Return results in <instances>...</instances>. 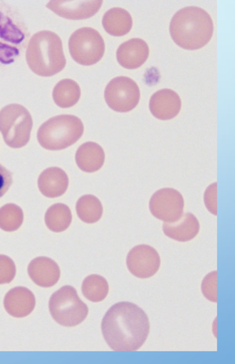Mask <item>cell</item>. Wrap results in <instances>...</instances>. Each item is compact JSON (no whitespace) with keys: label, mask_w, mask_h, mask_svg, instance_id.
<instances>
[{"label":"cell","mask_w":235,"mask_h":364,"mask_svg":"<svg viewBox=\"0 0 235 364\" xmlns=\"http://www.w3.org/2000/svg\"><path fill=\"white\" fill-rule=\"evenodd\" d=\"M150 323L145 311L134 303H116L102 321L107 344L115 352H136L150 335Z\"/></svg>","instance_id":"cell-1"},{"label":"cell","mask_w":235,"mask_h":364,"mask_svg":"<svg viewBox=\"0 0 235 364\" xmlns=\"http://www.w3.org/2000/svg\"><path fill=\"white\" fill-rule=\"evenodd\" d=\"M214 25L210 15L202 8L188 6L173 16L169 33L174 42L182 49H202L211 41Z\"/></svg>","instance_id":"cell-2"},{"label":"cell","mask_w":235,"mask_h":364,"mask_svg":"<svg viewBox=\"0 0 235 364\" xmlns=\"http://www.w3.org/2000/svg\"><path fill=\"white\" fill-rule=\"evenodd\" d=\"M26 60L31 70L41 77H51L66 66L62 40L51 31H41L30 38Z\"/></svg>","instance_id":"cell-3"},{"label":"cell","mask_w":235,"mask_h":364,"mask_svg":"<svg viewBox=\"0 0 235 364\" xmlns=\"http://www.w3.org/2000/svg\"><path fill=\"white\" fill-rule=\"evenodd\" d=\"M84 124L73 115H58L48 119L39 127L37 138L43 149L59 151L68 149L80 140Z\"/></svg>","instance_id":"cell-4"},{"label":"cell","mask_w":235,"mask_h":364,"mask_svg":"<svg viewBox=\"0 0 235 364\" xmlns=\"http://www.w3.org/2000/svg\"><path fill=\"white\" fill-rule=\"evenodd\" d=\"M32 129V116L24 106L10 104L0 111V132L4 142L11 149H21L27 145Z\"/></svg>","instance_id":"cell-5"},{"label":"cell","mask_w":235,"mask_h":364,"mask_svg":"<svg viewBox=\"0 0 235 364\" xmlns=\"http://www.w3.org/2000/svg\"><path fill=\"white\" fill-rule=\"evenodd\" d=\"M50 314L56 323L64 327H75L88 316V306L78 297L72 286H63L52 294L49 301Z\"/></svg>","instance_id":"cell-6"},{"label":"cell","mask_w":235,"mask_h":364,"mask_svg":"<svg viewBox=\"0 0 235 364\" xmlns=\"http://www.w3.org/2000/svg\"><path fill=\"white\" fill-rule=\"evenodd\" d=\"M69 51L72 58L83 66H91L100 62L105 53V43L97 30L82 28L69 38Z\"/></svg>","instance_id":"cell-7"},{"label":"cell","mask_w":235,"mask_h":364,"mask_svg":"<svg viewBox=\"0 0 235 364\" xmlns=\"http://www.w3.org/2000/svg\"><path fill=\"white\" fill-rule=\"evenodd\" d=\"M140 97V89L136 82L125 76L113 79L104 92L108 106L118 112L132 111L138 105Z\"/></svg>","instance_id":"cell-8"},{"label":"cell","mask_w":235,"mask_h":364,"mask_svg":"<svg viewBox=\"0 0 235 364\" xmlns=\"http://www.w3.org/2000/svg\"><path fill=\"white\" fill-rule=\"evenodd\" d=\"M150 210L155 218L165 223H176L184 215V198L175 189H160L150 199Z\"/></svg>","instance_id":"cell-9"},{"label":"cell","mask_w":235,"mask_h":364,"mask_svg":"<svg viewBox=\"0 0 235 364\" xmlns=\"http://www.w3.org/2000/svg\"><path fill=\"white\" fill-rule=\"evenodd\" d=\"M126 265L135 277L149 279L159 271L160 257L153 247L147 245H137L130 250Z\"/></svg>","instance_id":"cell-10"},{"label":"cell","mask_w":235,"mask_h":364,"mask_svg":"<svg viewBox=\"0 0 235 364\" xmlns=\"http://www.w3.org/2000/svg\"><path fill=\"white\" fill-rule=\"evenodd\" d=\"M24 33L9 17L0 12V63L10 64L20 53L19 46L24 41Z\"/></svg>","instance_id":"cell-11"},{"label":"cell","mask_w":235,"mask_h":364,"mask_svg":"<svg viewBox=\"0 0 235 364\" xmlns=\"http://www.w3.org/2000/svg\"><path fill=\"white\" fill-rule=\"evenodd\" d=\"M102 4L101 0H93V1L60 0V1L48 3L46 7L65 19L84 20L97 14Z\"/></svg>","instance_id":"cell-12"},{"label":"cell","mask_w":235,"mask_h":364,"mask_svg":"<svg viewBox=\"0 0 235 364\" xmlns=\"http://www.w3.org/2000/svg\"><path fill=\"white\" fill-rule=\"evenodd\" d=\"M182 108V101L179 95L175 91L163 89L157 91L150 101L151 114L156 119L169 120L176 118Z\"/></svg>","instance_id":"cell-13"},{"label":"cell","mask_w":235,"mask_h":364,"mask_svg":"<svg viewBox=\"0 0 235 364\" xmlns=\"http://www.w3.org/2000/svg\"><path fill=\"white\" fill-rule=\"evenodd\" d=\"M150 55V47L141 38H132L121 44L116 52L120 66L133 70L142 66Z\"/></svg>","instance_id":"cell-14"},{"label":"cell","mask_w":235,"mask_h":364,"mask_svg":"<svg viewBox=\"0 0 235 364\" xmlns=\"http://www.w3.org/2000/svg\"><path fill=\"white\" fill-rule=\"evenodd\" d=\"M30 279L42 288H51L58 284L61 277L58 264L48 257H37L28 267Z\"/></svg>","instance_id":"cell-15"},{"label":"cell","mask_w":235,"mask_h":364,"mask_svg":"<svg viewBox=\"0 0 235 364\" xmlns=\"http://www.w3.org/2000/svg\"><path fill=\"white\" fill-rule=\"evenodd\" d=\"M36 297L25 287H16L6 294L4 300V309L12 317L21 318L32 314L36 307Z\"/></svg>","instance_id":"cell-16"},{"label":"cell","mask_w":235,"mask_h":364,"mask_svg":"<svg viewBox=\"0 0 235 364\" xmlns=\"http://www.w3.org/2000/svg\"><path fill=\"white\" fill-rule=\"evenodd\" d=\"M68 176L62 168L51 167L43 171L38 177V186L43 196L58 198L67 192Z\"/></svg>","instance_id":"cell-17"},{"label":"cell","mask_w":235,"mask_h":364,"mask_svg":"<svg viewBox=\"0 0 235 364\" xmlns=\"http://www.w3.org/2000/svg\"><path fill=\"white\" fill-rule=\"evenodd\" d=\"M199 223L194 215L186 213L176 223H164L163 232L168 237L178 242L194 240L199 232Z\"/></svg>","instance_id":"cell-18"},{"label":"cell","mask_w":235,"mask_h":364,"mask_svg":"<svg viewBox=\"0 0 235 364\" xmlns=\"http://www.w3.org/2000/svg\"><path fill=\"white\" fill-rule=\"evenodd\" d=\"M78 168L86 173L98 171L105 162V153L98 143L88 141L78 147L75 154Z\"/></svg>","instance_id":"cell-19"},{"label":"cell","mask_w":235,"mask_h":364,"mask_svg":"<svg viewBox=\"0 0 235 364\" xmlns=\"http://www.w3.org/2000/svg\"><path fill=\"white\" fill-rule=\"evenodd\" d=\"M103 26L105 31L115 37H122L130 33L133 21L130 13L123 8L110 9L103 17Z\"/></svg>","instance_id":"cell-20"},{"label":"cell","mask_w":235,"mask_h":364,"mask_svg":"<svg viewBox=\"0 0 235 364\" xmlns=\"http://www.w3.org/2000/svg\"><path fill=\"white\" fill-rule=\"evenodd\" d=\"M52 95L56 105L62 108H68L75 106L80 101L81 90L75 81L66 79L56 84Z\"/></svg>","instance_id":"cell-21"},{"label":"cell","mask_w":235,"mask_h":364,"mask_svg":"<svg viewBox=\"0 0 235 364\" xmlns=\"http://www.w3.org/2000/svg\"><path fill=\"white\" fill-rule=\"evenodd\" d=\"M72 212L63 203H56L47 210L45 220L48 228L54 232H62L72 223Z\"/></svg>","instance_id":"cell-22"},{"label":"cell","mask_w":235,"mask_h":364,"mask_svg":"<svg viewBox=\"0 0 235 364\" xmlns=\"http://www.w3.org/2000/svg\"><path fill=\"white\" fill-rule=\"evenodd\" d=\"M76 212L82 222L93 224L101 220L103 208L97 197L93 195H84L76 203Z\"/></svg>","instance_id":"cell-23"},{"label":"cell","mask_w":235,"mask_h":364,"mask_svg":"<svg viewBox=\"0 0 235 364\" xmlns=\"http://www.w3.org/2000/svg\"><path fill=\"white\" fill-rule=\"evenodd\" d=\"M81 289L87 300L91 302H101L108 296L110 285L105 277L93 274L85 277Z\"/></svg>","instance_id":"cell-24"},{"label":"cell","mask_w":235,"mask_h":364,"mask_svg":"<svg viewBox=\"0 0 235 364\" xmlns=\"http://www.w3.org/2000/svg\"><path fill=\"white\" fill-rule=\"evenodd\" d=\"M24 211L14 203H8L0 208V229L6 232H14L24 223Z\"/></svg>","instance_id":"cell-25"},{"label":"cell","mask_w":235,"mask_h":364,"mask_svg":"<svg viewBox=\"0 0 235 364\" xmlns=\"http://www.w3.org/2000/svg\"><path fill=\"white\" fill-rule=\"evenodd\" d=\"M16 273V268L13 259L6 255H0V284L11 283Z\"/></svg>","instance_id":"cell-26"},{"label":"cell","mask_w":235,"mask_h":364,"mask_svg":"<svg viewBox=\"0 0 235 364\" xmlns=\"http://www.w3.org/2000/svg\"><path fill=\"white\" fill-rule=\"evenodd\" d=\"M204 296L212 302L217 301V272L209 273L204 277L202 284Z\"/></svg>","instance_id":"cell-27"},{"label":"cell","mask_w":235,"mask_h":364,"mask_svg":"<svg viewBox=\"0 0 235 364\" xmlns=\"http://www.w3.org/2000/svg\"><path fill=\"white\" fill-rule=\"evenodd\" d=\"M217 183H213L208 186L206 193H204V205L207 210L212 214L217 215Z\"/></svg>","instance_id":"cell-28"},{"label":"cell","mask_w":235,"mask_h":364,"mask_svg":"<svg viewBox=\"0 0 235 364\" xmlns=\"http://www.w3.org/2000/svg\"><path fill=\"white\" fill-rule=\"evenodd\" d=\"M12 183V173L0 164V198L8 192Z\"/></svg>","instance_id":"cell-29"}]
</instances>
